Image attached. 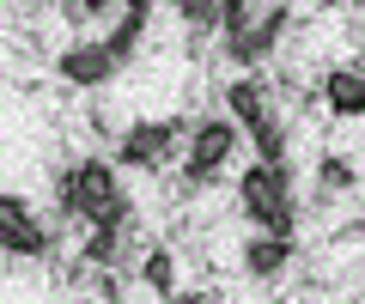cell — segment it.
Masks as SVG:
<instances>
[{
  "label": "cell",
  "mask_w": 365,
  "mask_h": 304,
  "mask_svg": "<svg viewBox=\"0 0 365 304\" xmlns=\"http://www.w3.org/2000/svg\"><path fill=\"white\" fill-rule=\"evenodd\" d=\"M244 213L262 225V238H292V219H299V201H292V177L287 164H250L244 183H237Z\"/></svg>",
  "instance_id": "obj_1"
},
{
  "label": "cell",
  "mask_w": 365,
  "mask_h": 304,
  "mask_svg": "<svg viewBox=\"0 0 365 304\" xmlns=\"http://www.w3.org/2000/svg\"><path fill=\"white\" fill-rule=\"evenodd\" d=\"M116 201H122V183H116V171L104 159H86V164H73L61 177V207L79 213V219H104Z\"/></svg>",
  "instance_id": "obj_2"
},
{
  "label": "cell",
  "mask_w": 365,
  "mask_h": 304,
  "mask_svg": "<svg viewBox=\"0 0 365 304\" xmlns=\"http://www.w3.org/2000/svg\"><path fill=\"white\" fill-rule=\"evenodd\" d=\"M177 134H182V122H134V128L122 134V146H116V164H128V171H158V164L170 159Z\"/></svg>",
  "instance_id": "obj_3"
},
{
  "label": "cell",
  "mask_w": 365,
  "mask_h": 304,
  "mask_svg": "<svg viewBox=\"0 0 365 304\" xmlns=\"http://www.w3.org/2000/svg\"><path fill=\"white\" fill-rule=\"evenodd\" d=\"M232 152H237V128H232V122H195V146H189V171H182V177H189L195 189L213 183Z\"/></svg>",
  "instance_id": "obj_4"
},
{
  "label": "cell",
  "mask_w": 365,
  "mask_h": 304,
  "mask_svg": "<svg viewBox=\"0 0 365 304\" xmlns=\"http://www.w3.org/2000/svg\"><path fill=\"white\" fill-rule=\"evenodd\" d=\"M0 250L13 256H49V231L19 195H0Z\"/></svg>",
  "instance_id": "obj_5"
},
{
  "label": "cell",
  "mask_w": 365,
  "mask_h": 304,
  "mask_svg": "<svg viewBox=\"0 0 365 304\" xmlns=\"http://www.w3.org/2000/svg\"><path fill=\"white\" fill-rule=\"evenodd\" d=\"M287 19H292V6H268V13H256V25H250V31L225 37V55H232L237 67L268 61V55H274V43H280V31H287Z\"/></svg>",
  "instance_id": "obj_6"
},
{
  "label": "cell",
  "mask_w": 365,
  "mask_h": 304,
  "mask_svg": "<svg viewBox=\"0 0 365 304\" xmlns=\"http://www.w3.org/2000/svg\"><path fill=\"white\" fill-rule=\"evenodd\" d=\"M55 73H61L67 85H104V80H116V55H110L104 43H73V49H61Z\"/></svg>",
  "instance_id": "obj_7"
},
{
  "label": "cell",
  "mask_w": 365,
  "mask_h": 304,
  "mask_svg": "<svg viewBox=\"0 0 365 304\" xmlns=\"http://www.w3.org/2000/svg\"><path fill=\"white\" fill-rule=\"evenodd\" d=\"M329 110H335L341 122L365 116V67H335V73H329Z\"/></svg>",
  "instance_id": "obj_8"
},
{
  "label": "cell",
  "mask_w": 365,
  "mask_h": 304,
  "mask_svg": "<svg viewBox=\"0 0 365 304\" xmlns=\"http://www.w3.org/2000/svg\"><path fill=\"white\" fill-rule=\"evenodd\" d=\"M287 262H292V238H250V250H244V268L256 280H274Z\"/></svg>",
  "instance_id": "obj_9"
},
{
  "label": "cell",
  "mask_w": 365,
  "mask_h": 304,
  "mask_svg": "<svg viewBox=\"0 0 365 304\" xmlns=\"http://www.w3.org/2000/svg\"><path fill=\"white\" fill-rule=\"evenodd\" d=\"M146 19H153V6H146V0H128V6H122V25L110 31V43H104V49L116 55V67H122V61H128V55H134V43H140Z\"/></svg>",
  "instance_id": "obj_10"
},
{
  "label": "cell",
  "mask_w": 365,
  "mask_h": 304,
  "mask_svg": "<svg viewBox=\"0 0 365 304\" xmlns=\"http://www.w3.org/2000/svg\"><path fill=\"white\" fill-rule=\"evenodd\" d=\"M225 110H232V122L256 128V122L268 116V92H262L256 80H232V85H225Z\"/></svg>",
  "instance_id": "obj_11"
},
{
  "label": "cell",
  "mask_w": 365,
  "mask_h": 304,
  "mask_svg": "<svg viewBox=\"0 0 365 304\" xmlns=\"http://www.w3.org/2000/svg\"><path fill=\"white\" fill-rule=\"evenodd\" d=\"M250 140H256V152H262V164H287V122L274 116H262L256 128H250Z\"/></svg>",
  "instance_id": "obj_12"
},
{
  "label": "cell",
  "mask_w": 365,
  "mask_h": 304,
  "mask_svg": "<svg viewBox=\"0 0 365 304\" xmlns=\"http://www.w3.org/2000/svg\"><path fill=\"white\" fill-rule=\"evenodd\" d=\"M140 280L165 298V292H177V262H170V250H146V262H140Z\"/></svg>",
  "instance_id": "obj_13"
},
{
  "label": "cell",
  "mask_w": 365,
  "mask_h": 304,
  "mask_svg": "<svg viewBox=\"0 0 365 304\" xmlns=\"http://www.w3.org/2000/svg\"><path fill=\"white\" fill-rule=\"evenodd\" d=\"M116 243H122V225H98V231H91V243H86V268L116 262Z\"/></svg>",
  "instance_id": "obj_14"
},
{
  "label": "cell",
  "mask_w": 365,
  "mask_h": 304,
  "mask_svg": "<svg viewBox=\"0 0 365 304\" xmlns=\"http://www.w3.org/2000/svg\"><path fill=\"white\" fill-rule=\"evenodd\" d=\"M177 13L189 19V25H220V0H182Z\"/></svg>",
  "instance_id": "obj_15"
},
{
  "label": "cell",
  "mask_w": 365,
  "mask_h": 304,
  "mask_svg": "<svg viewBox=\"0 0 365 304\" xmlns=\"http://www.w3.org/2000/svg\"><path fill=\"white\" fill-rule=\"evenodd\" d=\"M317 171H323V189H347V183H353V164H347V159H335V152H329Z\"/></svg>",
  "instance_id": "obj_16"
}]
</instances>
